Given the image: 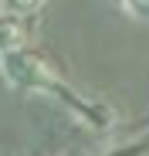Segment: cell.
I'll return each instance as SVG.
<instances>
[{
    "mask_svg": "<svg viewBox=\"0 0 149 156\" xmlns=\"http://www.w3.org/2000/svg\"><path fill=\"white\" fill-rule=\"evenodd\" d=\"M24 37H27V31H24L20 17L14 14H0V58L14 55V51L24 48Z\"/></svg>",
    "mask_w": 149,
    "mask_h": 156,
    "instance_id": "6da1fadb",
    "label": "cell"
},
{
    "mask_svg": "<svg viewBox=\"0 0 149 156\" xmlns=\"http://www.w3.org/2000/svg\"><path fill=\"white\" fill-rule=\"evenodd\" d=\"M4 4V14H14V17H27V14H37L47 0H0Z\"/></svg>",
    "mask_w": 149,
    "mask_h": 156,
    "instance_id": "7a4b0ae2",
    "label": "cell"
},
{
    "mask_svg": "<svg viewBox=\"0 0 149 156\" xmlns=\"http://www.w3.org/2000/svg\"><path fill=\"white\" fill-rule=\"evenodd\" d=\"M122 4H126V10H129L132 17L149 20V0H122Z\"/></svg>",
    "mask_w": 149,
    "mask_h": 156,
    "instance_id": "3957f363",
    "label": "cell"
}]
</instances>
